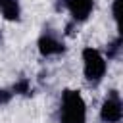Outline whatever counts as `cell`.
Segmentation results:
<instances>
[{"label":"cell","mask_w":123,"mask_h":123,"mask_svg":"<svg viewBox=\"0 0 123 123\" xmlns=\"http://www.w3.org/2000/svg\"><path fill=\"white\" fill-rule=\"evenodd\" d=\"M58 123H86V104L79 90L65 88L62 92Z\"/></svg>","instance_id":"cell-1"},{"label":"cell","mask_w":123,"mask_h":123,"mask_svg":"<svg viewBox=\"0 0 123 123\" xmlns=\"http://www.w3.org/2000/svg\"><path fill=\"white\" fill-rule=\"evenodd\" d=\"M106 71H108L106 56L92 46L83 48V75H85L86 83H90L94 86L100 85L102 79L106 77Z\"/></svg>","instance_id":"cell-2"},{"label":"cell","mask_w":123,"mask_h":123,"mask_svg":"<svg viewBox=\"0 0 123 123\" xmlns=\"http://www.w3.org/2000/svg\"><path fill=\"white\" fill-rule=\"evenodd\" d=\"M123 117V102L117 90H110L100 106V119L102 123H119Z\"/></svg>","instance_id":"cell-3"},{"label":"cell","mask_w":123,"mask_h":123,"mask_svg":"<svg viewBox=\"0 0 123 123\" xmlns=\"http://www.w3.org/2000/svg\"><path fill=\"white\" fill-rule=\"evenodd\" d=\"M37 46H38L40 56H44V58L60 56V54H63V52H65V44H63V40H60V37H58V35H54L52 31H44V33L38 37Z\"/></svg>","instance_id":"cell-4"},{"label":"cell","mask_w":123,"mask_h":123,"mask_svg":"<svg viewBox=\"0 0 123 123\" xmlns=\"http://www.w3.org/2000/svg\"><path fill=\"white\" fill-rule=\"evenodd\" d=\"M63 8L69 12L73 23H85L94 10V0H63Z\"/></svg>","instance_id":"cell-5"},{"label":"cell","mask_w":123,"mask_h":123,"mask_svg":"<svg viewBox=\"0 0 123 123\" xmlns=\"http://www.w3.org/2000/svg\"><path fill=\"white\" fill-rule=\"evenodd\" d=\"M0 13L8 21H19L21 19L19 0H0Z\"/></svg>","instance_id":"cell-6"},{"label":"cell","mask_w":123,"mask_h":123,"mask_svg":"<svg viewBox=\"0 0 123 123\" xmlns=\"http://www.w3.org/2000/svg\"><path fill=\"white\" fill-rule=\"evenodd\" d=\"M121 54V35H117L106 48V60H117Z\"/></svg>","instance_id":"cell-7"},{"label":"cell","mask_w":123,"mask_h":123,"mask_svg":"<svg viewBox=\"0 0 123 123\" xmlns=\"http://www.w3.org/2000/svg\"><path fill=\"white\" fill-rule=\"evenodd\" d=\"M12 92H13V94H23V96L31 94V81H29L27 77H19V79L13 83V86H12Z\"/></svg>","instance_id":"cell-8"},{"label":"cell","mask_w":123,"mask_h":123,"mask_svg":"<svg viewBox=\"0 0 123 123\" xmlns=\"http://www.w3.org/2000/svg\"><path fill=\"white\" fill-rule=\"evenodd\" d=\"M111 13H113V21L117 25V31H121V0H113Z\"/></svg>","instance_id":"cell-9"},{"label":"cell","mask_w":123,"mask_h":123,"mask_svg":"<svg viewBox=\"0 0 123 123\" xmlns=\"http://www.w3.org/2000/svg\"><path fill=\"white\" fill-rule=\"evenodd\" d=\"M12 98H13V92H12V90H8V88H0V106L10 104Z\"/></svg>","instance_id":"cell-10"}]
</instances>
